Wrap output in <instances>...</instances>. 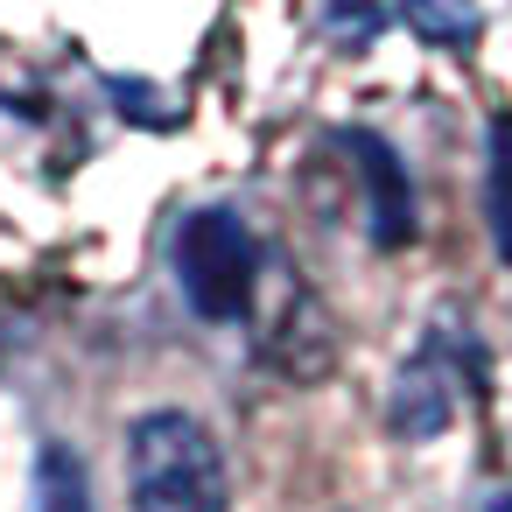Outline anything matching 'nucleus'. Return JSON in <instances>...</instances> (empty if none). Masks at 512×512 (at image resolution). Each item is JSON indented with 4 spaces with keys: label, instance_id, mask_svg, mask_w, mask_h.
Instances as JSON below:
<instances>
[{
    "label": "nucleus",
    "instance_id": "f257e3e1",
    "mask_svg": "<svg viewBox=\"0 0 512 512\" xmlns=\"http://www.w3.org/2000/svg\"><path fill=\"white\" fill-rule=\"evenodd\" d=\"M127 498L134 512H232L218 435L183 407L141 414L127 428Z\"/></svg>",
    "mask_w": 512,
    "mask_h": 512
},
{
    "label": "nucleus",
    "instance_id": "f03ea898",
    "mask_svg": "<svg viewBox=\"0 0 512 512\" xmlns=\"http://www.w3.org/2000/svg\"><path fill=\"white\" fill-rule=\"evenodd\" d=\"M169 267H176V295L204 316V323H239L253 309L260 288V239L239 211L204 204L176 225L169 239Z\"/></svg>",
    "mask_w": 512,
    "mask_h": 512
},
{
    "label": "nucleus",
    "instance_id": "7ed1b4c3",
    "mask_svg": "<svg viewBox=\"0 0 512 512\" xmlns=\"http://www.w3.org/2000/svg\"><path fill=\"white\" fill-rule=\"evenodd\" d=\"M337 148L351 155V176H358V190H365V232H372V246H379V253L414 246L421 211H414V183H407L400 148H393L386 134H372V127H337Z\"/></svg>",
    "mask_w": 512,
    "mask_h": 512
},
{
    "label": "nucleus",
    "instance_id": "20e7f679",
    "mask_svg": "<svg viewBox=\"0 0 512 512\" xmlns=\"http://www.w3.org/2000/svg\"><path fill=\"white\" fill-rule=\"evenodd\" d=\"M456 400H463V358H456V337L449 323L393 372V393H386V428L400 442H428L456 421Z\"/></svg>",
    "mask_w": 512,
    "mask_h": 512
},
{
    "label": "nucleus",
    "instance_id": "39448f33",
    "mask_svg": "<svg viewBox=\"0 0 512 512\" xmlns=\"http://www.w3.org/2000/svg\"><path fill=\"white\" fill-rule=\"evenodd\" d=\"M393 15H400L428 50H449V57H470V43L484 36L477 0H393Z\"/></svg>",
    "mask_w": 512,
    "mask_h": 512
},
{
    "label": "nucleus",
    "instance_id": "423d86ee",
    "mask_svg": "<svg viewBox=\"0 0 512 512\" xmlns=\"http://www.w3.org/2000/svg\"><path fill=\"white\" fill-rule=\"evenodd\" d=\"M36 512H92L85 463L71 449H43V463H36Z\"/></svg>",
    "mask_w": 512,
    "mask_h": 512
},
{
    "label": "nucleus",
    "instance_id": "0eeeda50",
    "mask_svg": "<svg viewBox=\"0 0 512 512\" xmlns=\"http://www.w3.org/2000/svg\"><path fill=\"white\" fill-rule=\"evenodd\" d=\"M379 29H386V8H379V0H330V36H337V43L372 50Z\"/></svg>",
    "mask_w": 512,
    "mask_h": 512
},
{
    "label": "nucleus",
    "instance_id": "6e6552de",
    "mask_svg": "<svg viewBox=\"0 0 512 512\" xmlns=\"http://www.w3.org/2000/svg\"><path fill=\"white\" fill-rule=\"evenodd\" d=\"M491 197L512 204V120L491 127Z\"/></svg>",
    "mask_w": 512,
    "mask_h": 512
},
{
    "label": "nucleus",
    "instance_id": "1a4fd4ad",
    "mask_svg": "<svg viewBox=\"0 0 512 512\" xmlns=\"http://www.w3.org/2000/svg\"><path fill=\"white\" fill-rule=\"evenodd\" d=\"M484 512H512V491H498V498H491V505H484Z\"/></svg>",
    "mask_w": 512,
    "mask_h": 512
}]
</instances>
